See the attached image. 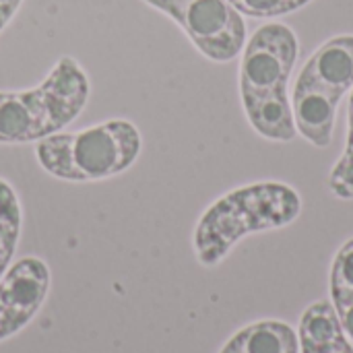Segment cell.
Listing matches in <instances>:
<instances>
[{
  "label": "cell",
  "mask_w": 353,
  "mask_h": 353,
  "mask_svg": "<svg viewBox=\"0 0 353 353\" xmlns=\"http://www.w3.org/2000/svg\"><path fill=\"white\" fill-rule=\"evenodd\" d=\"M219 353H300V341L290 325L261 321L238 331Z\"/></svg>",
  "instance_id": "30bf717a"
},
{
  "label": "cell",
  "mask_w": 353,
  "mask_h": 353,
  "mask_svg": "<svg viewBox=\"0 0 353 353\" xmlns=\"http://www.w3.org/2000/svg\"><path fill=\"white\" fill-rule=\"evenodd\" d=\"M341 95L298 74L292 95L294 124L314 147H329Z\"/></svg>",
  "instance_id": "52a82bcc"
},
{
  "label": "cell",
  "mask_w": 353,
  "mask_h": 353,
  "mask_svg": "<svg viewBox=\"0 0 353 353\" xmlns=\"http://www.w3.org/2000/svg\"><path fill=\"white\" fill-rule=\"evenodd\" d=\"M329 353H353V347L350 341H345L343 345H339L337 350H333V352H329Z\"/></svg>",
  "instance_id": "e0dca14e"
},
{
  "label": "cell",
  "mask_w": 353,
  "mask_h": 353,
  "mask_svg": "<svg viewBox=\"0 0 353 353\" xmlns=\"http://www.w3.org/2000/svg\"><path fill=\"white\" fill-rule=\"evenodd\" d=\"M308 2H312V0H292V6H294V10H298V8L306 6Z\"/></svg>",
  "instance_id": "ac0fdd59"
},
{
  "label": "cell",
  "mask_w": 353,
  "mask_h": 353,
  "mask_svg": "<svg viewBox=\"0 0 353 353\" xmlns=\"http://www.w3.org/2000/svg\"><path fill=\"white\" fill-rule=\"evenodd\" d=\"M23 225V211L14 188L0 178V279L12 265Z\"/></svg>",
  "instance_id": "8fae6325"
},
{
  "label": "cell",
  "mask_w": 353,
  "mask_h": 353,
  "mask_svg": "<svg viewBox=\"0 0 353 353\" xmlns=\"http://www.w3.org/2000/svg\"><path fill=\"white\" fill-rule=\"evenodd\" d=\"M91 83L85 68L62 56L46 79L25 91H0V143H37L62 132L85 110Z\"/></svg>",
  "instance_id": "3957f363"
},
{
  "label": "cell",
  "mask_w": 353,
  "mask_h": 353,
  "mask_svg": "<svg viewBox=\"0 0 353 353\" xmlns=\"http://www.w3.org/2000/svg\"><path fill=\"white\" fill-rule=\"evenodd\" d=\"M300 77L310 79L341 97L353 89V35L325 41L304 64Z\"/></svg>",
  "instance_id": "ba28073f"
},
{
  "label": "cell",
  "mask_w": 353,
  "mask_h": 353,
  "mask_svg": "<svg viewBox=\"0 0 353 353\" xmlns=\"http://www.w3.org/2000/svg\"><path fill=\"white\" fill-rule=\"evenodd\" d=\"M21 4H23V0H0V33L14 19V14L19 12Z\"/></svg>",
  "instance_id": "2e32d148"
},
{
  "label": "cell",
  "mask_w": 353,
  "mask_h": 353,
  "mask_svg": "<svg viewBox=\"0 0 353 353\" xmlns=\"http://www.w3.org/2000/svg\"><path fill=\"white\" fill-rule=\"evenodd\" d=\"M230 4L246 17L252 19H273L294 12L292 0H230Z\"/></svg>",
  "instance_id": "5bb4252c"
},
{
  "label": "cell",
  "mask_w": 353,
  "mask_h": 353,
  "mask_svg": "<svg viewBox=\"0 0 353 353\" xmlns=\"http://www.w3.org/2000/svg\"><path fill=\"white\" fill-rule=\"evenodd\" d=\"M176 21L194 48L213 62L234 60L246 43V25L230 0H141Z\"/></svg>",
  "instance_id": "5b68a950"
},
{
  "label": "cell",
  "mask_w": 353,
  "mask_h": 353,
  "mask_svg": "<svg viewBox=\"0 0 353 353\" xmlns=\"http://www.w3.org/2000/svg\"><path fill=\"white\" fill-rule=\"evenodd\" d=\"M50 292V269L41 259L25 256L0 279V341L23 331L41 310Z\"/></svg>",
  "instance_id": "8992f818"
},
{
  "label": "cell",
  "mask_w": 353,
  "mask_h": 353,
  "mask_svg": "<svg viewBox=\"0 0 353 353\" xmlns=\"http://www.w3.org/2000/svg\"><path fill=\"white\" fill-rule=\"evenodd\" d=\"M331 298L333 304L353 300V238L339 248V252L333 259Z\"/></svg>",
  "instance_id": "4fadbf2b"
},
{
  "label": "cell",
  "mask_w": 353,
  "mask_h": 353,
  "mask_svg": "<svg viewBox=\"0 0 353 353\" xmlns=\"http://www.w3.org/2000/svg\"><path fill=\"white\" fill-rule=\"evenodd\" d=\"M329 188L339 199H353V89L347 103V145L329 176Z\"/></svg>",
  "instance_id": "7c38bea8"
},
{
  "label": "cell",
  "mask_w": 353,
  "mask_h": 353,
  "mask_svg": "<svg viewBox=\"0 0 353 353\" xmlns=\"http://www.w3.org/2000/svg\"><path fill=\"white\" fill-rule=\"evenodd\" d=\"M337 314H339V321H341V327L345 331V335L353 341V300L347 302H341V304H333Z\"/></svg>",
  "instance_id": "9a60e30c"
},
{
  "label": "cell",
  "mask_w": 353,
  "mask_h": 353,
  "mask_svg": "<svg viewBox=\"0 0 353 353\" xmlns=\"http://www.w3.org/2000/svg\"><path fill=\"white\" fill-rule=\"evenodd\" d=\"M302 353H329L347 341L339 314L331 302H316L304 310L298 327Z\"/></svg>",
  "instance_id": "9c48e42d"
},
{
  "label": "cell",
  "mask_w": 353,
  "mask_h": 353,
  "mask_svg": "<svg viewBox=\"0 0 353 353\" xmlns=\"http://www.w3.org/2000/svg\"><path fill=\"white\" fill-rule=\"evenodd\" d=\"M298 37L283 23H267L244 43L240 95L252 128L271 141H292L296 124L288 81L298 60Z\"/></svg>",
  "instance_id": "6da1fadb"
},
{
  "label": "cell",
  "mask_w": 353,
  "mask_h": 353,
  "mask_svg": "<svg viewBox=\"0 0 353 353\" xmlns=\"http://www.w3.org/2000/svg\"><path fill=\"white\" fill-rule=\"evenodd\" d=\"M141 149L139 128L126 118H116L37 141L35 159L46 174L58 180L99 182L130 170Z\"/></svg>",
  "instance_id": "277c9868"
},
{
  "label": "cell",
  "mask_w": 353,
  "mask_h": 353,
  "mask_svg": "<svg viewBox=\"0 0 353 353\" xmlns=\"http://www.w3.org/2000/svg\"><path fill=\"white\" fill-rule=\"evenodd\" d=\"M300 194L283 182H256L217 199L194 228V254L203 267L219 265L248 234L279 230L298 219Z\"/></svg>",
  "instance_id": "7a4b0ae2"
}]
</instances>
